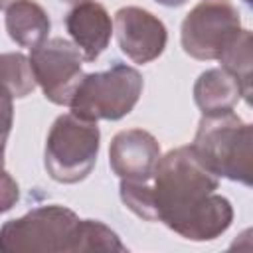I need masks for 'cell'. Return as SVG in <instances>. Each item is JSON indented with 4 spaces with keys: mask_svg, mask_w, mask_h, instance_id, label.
<instances>
[{
    "mask_svg": "<svg viewBox=\"0 0 253 253\" xmlns=\"http://www.w3.org/2000/svg\"><path fill=\"white\" fill-rule=\"evenodd\" d=\"M219 180L192 146H178L160 156L150 180L154 221L190 241H211L233 221V206L217 194Z\"/></svg>",
    "mask_w": 253,
    "mask_h": 253,
    "instance_id": "6da1fadb",
    "label": "cell"
},
{
    "mask_svg": "<svg viewBox=\"0 0 253 253\" xmlns=\"http://www.w3.org/2000/svg\"><path fill=\"white\" fill-rule=\"evenodd\" d=\"M190 146L215 176L251 186L253 128L233 111L202 115Z\"/></svg>",
    "mask_w": 253,
    "mask_h": 253,
    "instance_id": "7a4b0ae2",
    "label": "cell"
},
{
    "mask_svg": "<svg viewBox=\"0 0 253 253\" xmlns=\"http://www.w3.org/2000/svg\"><path fill=\"white\" fill-rule=\"evenodd\" d=\"M79 225L65 206L34 208L0 227V253H79Z\"/></svg>",
    "mask_w": 253,
    "mask_h": 253,
    "instance_id": "3957f363",
    "label": "cell"
},
{
    "mask_svg": "<svg viewBox=\"0 0 253 253\" xmlns=\"http://www.w3.org/2000/svg\"><path fill=\"white\" fill-rule=\"evenodd\" d=\"M142 93V75L121 61L107 71L83 73L69 101L71 113L85 121H119L128 115Z\"/></svg>",
    "mask_w": 253,
    "mask_h": 253,
    "instance_id": "277c9868",
    "label": "cell"
},
{
    "mask_svg": "<svg viewBox=\"0 0 253 253\" xmlns=\"http://www.w3.org/2000/svg\"><path fill=\"white\" fill-rule=\"evenodd\" d=\"M99 146L101 132L97 123L79 119L73 113L59 115L45 138L43 166L51 180L77 184L91 174Z\"/></svg>",
    "mask_w": 253,
    "mask_h": 253,
    "instance_id": "5b68a950",
    "label": "cell"
},
{
    "mask_svg": "<svg viewBox=\"0 0 253 253\" xmlns=\"http://www.w3.org/2000/svg\"><path fill=\"white\" fill-rule=\"evenodd\" d=\"M239 32L241 16L229 0H202L186 14L180 42L190 57L210 61L219 59Z\"/></svg>",
    "mask_w": 253,
    "mask_h": 253,
    "instance_id": "8992f818",
    "label": "cell"
},
{
    "mask_svg": "<svg viewBox=\"0 0 253 253\" xmlns=\"http://www.w3.org/2000/svg\"><path fill=\"white\" fill-rule=\"evenodd\" d=\"M30 67L36 83L53 105H69L75 87L83 77V55L75 43L51 38L30 49Z\"/></svg>",
    "mask_w": 253,
    "mask_h": 253,
    "instance_id": "52a82bcc",
    "label": "cell"
},
{
    "mask_svg": "<svg viewBox=\"0 0 253 253\" xmlns=\"http://www.w3.org/2000/svg\"><path fill=\"white\" fill-rule=\"evenodd\" d=\"M115 34L121 51L134 63H148L156 59L168 42V32L162 20L138 6H125L117 10Z\"/></svg>",
    "mask_w": 253,
    "mask_h": 253,
    "instance_id": "ba28073f",
    "label": "cell"
},
{
    "mask_svg": "<svg viewBox=\"0 0 253 253\" xmlns=\"http://www.w3.org/2000/svg\"><path fill=\"white\" fill-rule=\"evenodd\" d=\"M158 140L142 128L121 130L113 136L109 146L111 170L128 182H148L160 160Z\"/></svg>",
    "mask_w": 253,
    "mask_h": 253,
    "instance_id": "9c48e42d",
    "label": "cell"
},
{
    "mask_svg": "<svg viewBox=\"0 0 253 253\" xmlns=\"http://www.w3.org/2000/svg\"><path fill=\"white\" fill-rule=\"evenodd\" d=\"M65 28L85 61H95L107 49L113 36L109 12L95 0L75 4L65 16Z\"/></svg>",
    "mask_w": 253,
    "mask_h": 253,
    "instance_id": "30bf717a",
    "label": "cell"
},
{
    "mask_svg": "<svg viewBox=\"0 0 253 253\" xmlns=\"http://www.w3.org/2000/svg\"><path fill=\"white\" fill-rule=\"evenodd\" d=\"M239 99H243L241 85L223 67L204 71L194 83V101L202 115L233 111Z\"/></svg>",
    "mask_w": 253,
    "mask_h": 253,
    "instance_id": "8fae6325",
    "label": "cell"
},
{
    "mask_svg": "<svg viewBox=\"0 0 253 253\" xmlns=\"http://www.w3.org/2000/svg\"><path fill=\"white\" fill-rule=\"evenodd\" d=\"M6 32L22 47H36L47 40L51 22L47 12L34 0H18L6 8Z\"/></svg>",
    "mask_w": 253,
    "mask_h": 253,
    "instance_id": "7c38bea8",
    "label": "cell"
},
{
    "mask_svg": "<svg viewBox=\"0 0 253 253\" xmlns=\"http://www.w3.org/2000/svg\"><path fill=\"white\" fill-rule=\"evenodd\" d=\"M219 61H221V67L237 79V83L241 85V91H243V99L249 103V95H251V32L241 28L237 38L219 55Z\"/></svg>",
    "mask_w": 253,
    "mask_h": 253,
    "instance_id": "4fadbf2b",
    "label": "cell"
},
{
    "mask_svg": "<svg viewBox=\"0 0 253 253\" xmlns=\"http://www.w3.org/2000/svg\"><path fill=\"white\" fill-rule=\"evenodd\" d=\"M0 85H4L14 95V99L28 97L36 89L30 59L24 53H0Z\"/></svg>",
    "mask_w": 253,
    "mask_h": 253,
    "instance_id": "5bb4252c",
    "label": "cell"
},
{
    "mask_svg": "<svg viewBox=\"0 0 253 253\" xmlns=\"http://www.w3.org/2000/svg\"><path fill=\"white\" fill-rule=\"evenodd\" d=\"M87 251H126L121 237L97 219H81L79 225V253Z\"/></svg>",
    "mask_w": 253,
    "mask_h": 253,
    "instance_id": "9a60e30c",
    "label": "cell"
},
{
    "mask_svg": "<svg viewBox=\"0 0 253 253\" xmlns=\"http://www.w3.org/2000/svg\"><path fill=\"white\" fill-rule=\"evenodd\" d=\"M18 200H20V188L16 180L4 170V166H0V213L10 211Z\"/></svg>",
    "mask_w": 253,
    "mask_h": 253,
    "instance_id": "2e32d148",
    "label": "cell"
},
{
    "mask_svg": "<svg viewBox=\"0 0 253 253\" xmlns=\"http://www.w3.org/2000/svg\"><path fill=\"white\" fill-rule=\"evenodd\" d=\"M14 125V95L0 85V138H8Z\"/></svg>",
    "mask_w": 253,
    "mask_h": 253,
    "instance_id": "e0dca14e",
    "label": "cell"
},
{
    "mask_svg": "<svg viewBox=\"0 0 253 253\" xmlns=\"http://www.w3.org/2000/svg\"><path fill=\"white\" fill-rule=\"evenodd\" d=\"M154 2H158V4H162V6H166V8H176V6L186 4L188 0H154Z\"/></svg>",
    "mask_w": 253,
    "mask_h": 253,
    "instance_id": "ac0fdd59",
    "label": "cell"
},
{
    "mask_svg": "<svg viewBox=\"0 0 253 253\" xmlns=\"http://www.w3.org/2000/svg\"><path fill=\"white\" fill-rule=\"evenodd\" d=\"M4 146H6V140L0 138V166H4Z\"/></svg>",
    "mask_w": 253,
    "mask_h": 253,
    "instance_id": "d6986e66",
    "label": "cell"
},
{
    "mask_svg": "<svg viewBox=\"0 0 253 253\" xmlns=\"http://www.w3.org/2000/svg\"><path fill=\"white\" fill-rule=\"evenodd\" d=\"M14 2H18V0H0V10H6V8L12 6Z\"/></svg>",
    "mask_w": 253,
    "mask_h": 253,
    "instance_id": "ffe728a7",
    "label": "cell"
},
{
    "mask_svg": "<svg viewBox=\"0 0 253 253\" xmlns=\"http://www.w3.org/2000/svg\"><path fill=\"white\" fill-rule=\"evenodd\" d=\"M61 2H67V4H79V2H85V0H61Z\"/></svg>",
    "mask_w": 253,
    "mask_h": 253,
    "instance_id": "44dd1931",
    "label": "cell"
}]
</instances>
